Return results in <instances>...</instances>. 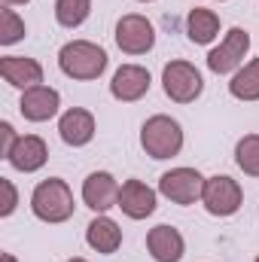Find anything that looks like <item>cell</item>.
I'll list each match as a JSON object with an SVG mask.
<instances>
[{
  "label": "cell",
  "instance_id": "obj_17",
  "mask_svg": "<svg viewBox=\"0 0 259 262\" xmlns=\"http://www.w3.org/2000/svg\"><path fill=\"white\" fill-rule=\"evenodd\" d=\"M85 241H89V247H92V250H98V253L110 256V253H116V250H119V244H122V229H119L110 216L98 213V216L89 223V229H85Z\"/></svg>",
  "mask_w": 259,
  "mask_h": 262
},
{
  "label": "cell",
  "instance_id": "obj_10",
  "mask_svg": "<svg viewBox=\"0 0 259 262\" xmlns=\"http://www.w3.org/2000/svg\"><path fill=\"white\" fill-rule=\"evenodd\" d=\"M149 85H153V79H149V70L140 64H122L116 73H113V79H110V95L116 98V101H140L146 92H149Z\"/></svg>",
  "mask_w": 259,
  "mask_h": 262
},
{
  "label": "cell",
  "instance_id": "obj_12",
  "mask_svg": "<svg viewBox=\"0 0 259 262\" xmlns=\"http://www.w3.org/2000/svg\"><path fill=\"white\" fill-rule=\"evenodd\" d=\"M46 159H49V146H46V140L37 137V134H25V137H18V143H15L12 152L6 156V162H9L15 171H21V174H34V171H40V168L46 165Z\"/></svg>",
  "mask_w": 259,
  "mask_h": 262
},
{
  "label": "cell",
  "instance_id": "obj_24",
  "mask_svg": "<svg viewBox=\"0 0 259 262\" xmlns=\"http://www.w3.org/2000/svg\"><path fill=\"white\" fill-rule=\"evenodd\" d=\"M0 134H3V149H0V152H3V159H6V156L12 152V146L18 143V134H15V128H12L9 122H0Z\"/></svg>",
  "mask_w": 259,
  "mask_h": 262
},
{
  "label": "cell",
  "instance_id": "obj_14",
  "mask_svg": "<svg viewBox=\"0 0 259 262\" xmlns=\"http://www.w3.org/2000/svg\"><path fill=\"white\" fill-rule=\"evenodd\" d=\"M0 76L9 85L21 89V92H28L34 85H43V67H40V61L25 58V55H6V58H0Z\"/></svg>",
  "mask_w": 259,
  "mask_h": 262
},
{
  "label": "cell",
  "instance_id": "obj_15",
  "mask_svg": "<svg viewBox=\"0 0 259 262\" xmlns=\"http://www.w3.org/2000/svg\"><path fill=\"white\" fill-rule=\"evenodd\" d=\"M116 207H122V213L131 220H146L156 210V189H149L143 180H125Z\"/></svg>",
  "mask_w": 259,
  "mask_h": 262
},
{
  "label": "cell",
  "instance_id": "obj_4",
  "mask_svg": "<svg viewBox=\"0 0 259 262\" xmlns=\"http://www.w3.org/2000/svg\"><path fill=\"white\" fill-rule=\"evenodd\" d=\"M162 89L171 101L177 104H192L195 98L201 95L204 89V79L198 73V67L189 64V61H168L165 70H162Z\"/></svg>",
  "mask_w": 259,
  "mask_h": 262
},
{
  "label": "cell",
  "instance_id": "obj_26",
  "mask_svg": "<svg viewBox=\"0 0 259 262\" xmlns=\"http://www.w3.org/2000/svg\"><path fill=\"white\" fill-rule=\"evenodd\" d=\"M6 6H18V3H28V0H3Z\"/></svg>",
  "mask_w": 259,
  "mask_h": 262
},
{
  "label": "cell",
  "instance_id": "obj_20",
  "mask_svg": "<svg viewBox=\"0 0 259 262\" xmlns=\"http://www.w3.org/2000/svg\"><path fill=\"white\" fill-rule=\"evenodd\" d=\"M235 162L247 177H259V134H244L235 146Z\"/></svg>",
  "mask_w": 259,
  "mask_h": 262
},
{
  "label": "cell",
  "instance_id": "obj_7",
  "mask_svg": "<svg viewBox=\"0 0 259 262\" xmlns=\"http://www.w3.org/2000/svg\"><path fill=\"white\" fill-rule=\"evenodd\" d=\"M250 49V34L244 28H232L217 49L207 52V67L213 73H238L244 64V55Z\"/></svg>",
  "mask_w": 259,
  "mask_h": 262
},
{
  "label": "cell",
  "instance_id": "obj_27",
  "mask_svg": "<svg viewBox=\"0 0 259 262\" xmlns=\"http://www.w3.org/2000/svg\"><path fill=\"white\" fill-rule=\"evenodd\" d=\"M67 262H85V259L82 256H73V259H67Z\"/></svg>",
  "mask_w": 259,
  "mask_h": 262
},
{
  "label": "cell",
  "instance_id": "obj_16",
  "mask_svg": "<svg viewBox=\"0 0 259 262\" xmlns=\"http://www.w3.org/2000/svg\"><path fill=\"white\" fill-rule=\"evenodd\" d=\"M58 134L67 146H85L95 137V116L82 107H70L58 119Z\"/></svg>",
  "mask_w": 259,
  "mask_h": 262
},
{
  "label": "cell",
  "instance_id": "obj_13",
  "mask_svg": "<svg viewBox=\"0 0 259 262\" xmlns=\"http://www.w3.org/2000/svg\"><path fill=\"white\" fill-rule=\"evenodd\" d=\"M146 250L156 262H180L186 253V241L174 226H156L146 235Z\"/></svg>",
  "mask_w": 259,
  "mask_h": 262
},
{
  "label": "cell",
  "instance_id": "obj_18",
  "mask_svg": "<svg viewBox=\"0 0 259 262\" xmlns=\"http://www.w3.org/2000/svg\"><path fill=\"white\" fill-rule=\"evenodd\" d=\"M186 34L195 46H207L213 43V37L220 34V15L213 9H204V6H195L186 18Z\"/></svg>",
  "mask_w": 259,
  "mask_h": 262
},
{
  "label": "cell",
  "instance_id": "obj_6",
  "mask_svg": "<svg viewBox=\"0 0 259 262\" xmlns=\"http://www.w3.org/2000/svg\"><path fill=\"white\" fill-rule=\"evenodd\" d=\"M204 180L195 168H174V171H165L162 180H159V192L174 201V204H195L201 201V192H204Z\"/></svg>",
  "mask_w": 259,
  "mask_h": 262
},
{
  "label": "cell",
  "instance_id": "obj_25",
  "mask_svg": "<svg viewBox=\"0 0 259 262\" xmlns=\"http://www.w3.org/2000/svg\"><path fill=\"white\" fill-rule=\"evenodd\" d=\"M0 262H18V259H15L12 253H3V256H0Z\"/></svg>",
  "mask_w": 259,
  "mask_h": 262
},
{
  "label": "cell",
  "instance_id": "obj_22",
  "mask_svg": "<svg viewBox=\"0 0 259 262\" xmlns=\"http://www.w3.org/2000/svg\"><path fill=\"white\" fill-rule=\"evenodd\" d=\"M25 37V21L15 15V9H3L0 12V43L3 46H12V43H18Z\"/></svg>",
  "mask_w": 259,
  "mask_h": 262
},
{
  "label": "cell",
  "instance_id": "obj_8",
  "mask_svg": "<svg viewBox=\"0 0 259 262\" xmlns=\"http://www.w3.org/2000/svg\"><path fill=\"white\" fill-rule=\"evenodd\" d=\"M116 46L125 52V55H143L156 46V28L149 18L131 12V15H122L116 21Z\"/></svg>",
  "mask_w": 259,
  "mask_h": 262
},
{
  "label": "cell",
  "instance_id": "obj_3",
  "mask_svg": "<svg viewBox=\"0 0 259 262\" xmlns=\"http://www.w3.org/2000/svg\"><path fill=\"white\" fill-rule=\"evenodd\" d=\"M140 146L149 159H174L180 149H183V128L177 119L159 113V116H149L140 128Z\"/></svg>",
  "mask_w": 259,
  "mask_h": 262
},
{
  "label": "cell",
  "instance_id": "obj_2",
  "mask_svg": "<svg viewBox=\"0 0 259 262\" xmlns=\"http://www.w3.org/2000/svg\"><path fill=\"white\" fill-rule=\"evenodd\" d=\"M73 192L61 177H49L34 186L31 192V210L43 223H67L73 216Z\"/></svg>",
  "mask_w": 259,
  "mask_h": 262
},
{
  "label": "cell",
  "instance_id": "obj_29",
  "mask_svg": "<svg viewBox=\"0 0 259 262\" xmlns=\"http://www.w3.org/2000/svg\"><path fill=\"white\" fill-rule=\"evenodd\" d=\"M253 262H259V256H256V259H253Z\"/></svg>",
  "mask_w": 259,
  "mask_h": 262
},
{
  "label": "cell",
  "instance_id": "obj_1",
  "mask_svg": "<svg viewBox=\"0 0 259 262\" xmlns=\"http://www.w3.org/2000/svg\"><path fill=\"white\" fill-rule=\"evenodd\" d=\"M58 67L70 79H98L107 70V52L92 40H70L58 52Z\"/></svg>",
  "mask_w": 259,
  "mask_h": 262
},
{
  "label": "cell",
  "instance_id": "obj_5",
  "mask_svg": "<svg viewBox=\"0 0 259 262\" xmlns=\"http://www.w3.org/2000/svg\"><path fill=\"white\" fill-rule=\"evenodd\" d=\"M244 192L238 186V180H232L229 174H213L204 180V192H201V204L207 207L210 216H232L241 210Z\"/></svg>",
  "mask_w": 259,
  "mask_h": 262
},
{
  "label": "cell",
  "instance_id": "obj_23",
  "mask_svg": "<svg viewBox=\"0 0 259 262\" xmlns=\"http://www.w3.org/2000/svg\"><path fill=\"white\" fill-rule=\"evenodd\" d=\"M0 192H3V204H0V216H9V213L15 210V204H18V192H15V186H12V180L0 177Z\"/></svg>",
  "mask_w": 259,
  "mask_h": 262
},
{
  "label": "cell",
  "instance_id": "obj_21",
  "mask_svg": "<svg viewBox=\"0 0 259 262\" xmlns=\"http://www.w3.org/2000/svg\"><path fill=\"white\" fill-rule=\"evenodd\" d=\"M92 12V0H55V18L61 28H79Z\"/></svg>",
  "mask_w": 259,
  "mask_h": 262
},
{
  "label": "cell",
  "instance_id": "obj_19",
  "mask_svg": "<svg viewBox=\"0 0 259 262\" xmlns=\"http://www.w3.org/2000/svg\"><path fill=\"white\" fill-rule=\"evenodd\" d=\"M229 92L238 101H259V58L247 61V64L232 76Z\"/></svg>",
  "mask_w": 259,
  "mask_h": 262
},
{
  "label": "cell",
  "instance_id": "obj_9",
  "mask_svg": "<svg viewBox=\"0 0 259 262\" xmlns=\"http://www.w3.org/2000/svg\"><path fill=\"white\" fill-rule=\"evenodd\" d=\"M119 189H122V186L116 183L113 174L95 171V174H89L85 183H82V201H85V207H92L95 213H107L110 207L119 204Z\"/></svg>",
  "mask_w": 259,
  "mask_h": 262
},
{
  "label": "cell",
  "instance_id": "obj_28",
  "mask_svg": "<svg viewBox=\"0 0 259 262\" xmlns=\"http://www.w3.org/2000/svg\"><path fill=\"white\" fill-rule=\"evenodd\" d=\"M140 3H149V0H140Z\"/></svg>",
  "mask_w": 259,
  "mask_h": 262
},
{
  "label": "cell",
  "instance_id": "obj_11",
  "mask_svg": "<svg viewBox=\"0 0 259 262\" xmlns=\"http://www.w3.org/2000/svg\"><path fill=\"white\" fill-rule=\"evenodd\" d=\"M58 107H61V95L49 85H34L21 92V101H18V110L28 122H46L58 113Z\"/></svg>",
  "mask_w": 259,
  "mask_h": 262
}]
</instances>
